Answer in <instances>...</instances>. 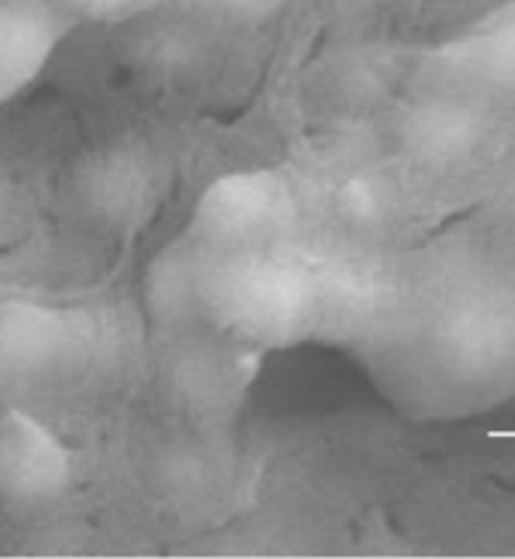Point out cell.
<instances>
[{"instance_id": "obj_3", "label": "cell", "mask_w": 515, "mask_h": 559, "mask_svg": "<svg viewBox=\"0 0 515 559\" xmlns=\"http://www.w3.org/2000/svg\"><path fill=\"white\" fill-rule=\"evenodd\" d=\"M284 183L269 171L230 174L209 186L201 199V218L219 234L244 236L280 224L286 211Z\"/></svg>"}, {"instance_id": "obj_2", "label": "cell", "mask_w": 515, "mask_h": 559, "mask_svg": "<svg viewBox=\"0 0 515 559\" xmlns=\"http://www.w3.org/2000/svg\"><path fill=\"white\" fill-rule=\"evenodd\" d=\"M63 33L61 15L40 0L0 3V104L19 98L44 73Z\"/></svg>"}, {"instance_id": "obj_1", "label": "cell", "mask_w": 515, "mask_h": 559, "mask_svg": "<svg viewBox=\"0 0 515 559\" xmlns=\"http://www.w3.org/2000/svg\"><path fill=\"white\" fill-rule=\"evenodd\" d=\"M69 460L58 439L23 412L0 419V497L40 502L63 487Z\"/></svg>"}, {"instance_id": "obj_5", "label": "cell", "mask_w": 515, "mask_h": 559, "mask_svg": "<svg viewBox=\"0 0 515 559\" xmlns=\"http://www.w3.org/2000/svg\"><path fill=\"white\" fill-rule=\"evenodd\" d=\"M58 321L46 311L31 307L8 309L0 313V357L23 367L58 344Z\"/></svg>"}, {"instance_id": "obj_4", "label": "cell", "mask_w": 515, "mask_h": 559, "mask_svg": "<svg viewBox=\"0 0 515 559\" xmlns=\"http://www.w3.org/2000/svg\"><path fill=\"white\" fill-rule=\"evenodd\" d=\"M232 307L247 324L277 332L300 319L305 309V286L286 269L255 266L236 274L232 282Z\"/></svg>"}, {"instance_id": "obj_6", "label": "cell", "mask_w": 515, "mask_h": 559, "mask_svg": "<svg viewBox=\"0 0 515 559\" xmlns=\"http://www.w3.org/2000/svg\"><path fill=\"white\" fill-rule=\"evenodd\" d=\"M83 11L91 13V15H116L126 11V8H131L137 0H75Z\"/></svg>"}]
</instances>
